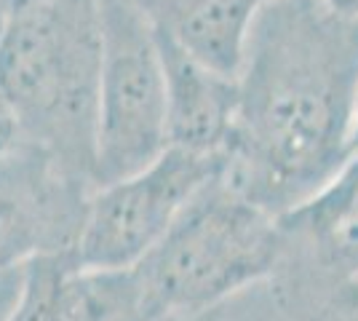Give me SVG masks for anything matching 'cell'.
I'll list each match as a JSON object with an SVG mask.
<instances>
[{"instance_id": "obj_1", "label": "cell", "mask_w": 358, "mask_h": 321, "mask_svg": "<svg viewBox=\"0 0 358 321\" xmlns=\"http://www.w3.org/2000/svg\"><path fill=\"white\" fill-rule=\"evenodd\" d=\"M358 22L324 0H270L238 70L222 180L265 212L310 199L353 155Z\"/></svg>"}, {"instance_id": "obj_2", "label": "cell", "mask_w": 358, "mask_h": 321, "mask_svg": "<svg viewBox=\"0 0 358 321\" xmlns=\"http://www.w3.org/2000/svg\"><path fill=\"white\" fill-rule=\"evenodd\" d=\"M102 27L96 0H38L0 30V99L19 142L94 183ZM96 185V183H94Z\"/></svg>"}, {"instance_id": "obj_3", "label": "cell", "mask_w": 358, "mask_h": 321, "mask_svg": "<svg viewBox=\"0 0 358 321\" xmlns=\"http://www.w3.org/2000/svg\"><path fill=\"white\" fill-rule=\"evenodd\" d=\"M278 262V217L214 177L164 238L134 265L158 316L222 308L254 284H270Z\"/></svg>"}, {"instance_id": "obj_4", "label": "cell", "mask_w": 358, "mask_h": 321, "mask_svg": "<svg viewBox=\"0 0 358 321\" xmlns=\"http://www.w3.org/2000/svg\"><path fill=\"white\" fill-rule=\"evenodd\" d=\"M102 27L96 187L134 174L169 148L158 35L134 0H96Z\"/></svg>"}, {"instance_id": "obj_5", "label": "cell", "mask_w": 358, "mask_h": 321, "mask_svg": "<svg viewBox=\"0 0 358 321\" xmlns=\"http://www.w3.org/2000/svg\"><path fill=\"white\" fill-rule=\"evenodd\" d=\"M358 278V150L321 190L278 217L270 294L292 321L343 313Z\"/></svg>"}, {"instance_id": "obj_6", "label": "cell", "mask_w": 358, "mask_h": 321, "mask_svg": "<svg viewBox=\"0 0 358 321\" xmlns=\"http://www.w3.org/2000/svg\"><path fill=\"white\" fill-rule=\"evenodd\" d=\"M222 166L224 155L166 148L134 174L94 187L73 249L75 265L91 271L139 265Z\"/></svg>"}, {"instance_id": "obj_7", "label": "cell", "mask_w": 358, "mask_h": 321, "mask_svg": "<svg viewBox=\"0 0 358 321\" xmlns=\"http://www.w3.org/2000/svg\"><path fill=\"white\" fill-rule=\"evenodd\" d=\"M94 187L30 142L0 153V271L73 255Z\"/></svg>"}, {"instance_id": "obj_8", "label": "cell", "mask_w": 358, "mask_h": 321, "mask_svg": "<svg viewBox=\"0 0 358 321\" xmlns=\"http://www.w3.org/2000/svg\"><path fill=\"white\" fill-rule=\"evenodd\" d=\"M166 78L169 148L222 155L238 110V76H224L155 30Z\"/></svg>"}, {"instance_id": "obj_9", "label": "cell", "mask_w": 358, "mask_h": 321, "mask_svg": "<svg viewBox=\"0 0 358 321\" xmlns=\"http://www.w3.org/2000/svg\"><path fill=\"white\" fill-rule=\"evenodd\" d=\"M155 30L224 76H238L254 19L270 0H134Z\"/></svg>"}, {"instance_id": "obj_10", "label": "cell", "mask_w": 358, "mask_h": 321, "mask_svg": "<svg viewBox=\"0 0 358 321\" xmlns=\"http://www.w3.org/2000/svg\"><path fill=\"white\" fill-rule=\"evenodd\" d=\"M134 268L91 271L78 268L70 278V321H155Z\"/></svg>"}, {"instance_id": "obj_11", "label": "cell", "mask_w": 358, "mask_h": 321, "mask_svg": "<svg viewBox=\"0 0 358 321\" xmlns=\"http://www.w3.org/2000/svg\"><path fill=\"white\" fill-rule=\"evenodd\" d=\"M73 255H48L27 262L6 321H70Z\"/></svg>"}, {"instance_id": "obj_12", "label": "cell", "mask_w": 358, "mask_h": 321, "mask_svg": "<svg viewBox=\"0 0 358 321\" xmlns=\"http://www.w3.org/2000/svg\"><path fill=\"white\" fill-rule=\"evenodd\" d=\"M19 276H22V268L19 271H0V321H6L8 311H11L14 294L19 290Z\"/></svg>"}, {"instance_id": "obj_13", "label": "cell", "mask_w": 358, "mask_h": 321, "mask_svg": "<svg viewBox=\"0 0 358 321\" xmlns=\"http://www.w3.org/2000/svg\"><path fill=\"white\" fill-rule=\"evenodd\" d=\"M16 142H19V131H16L14 115L8 113L6 102L0 99V153H6Z\"/></svg>"}, {"instance_id": "obj_14", "label": "cell", "mask_w": 358, "mask_h": 321, "mask_svg": "<svg viewBox=\"0 0 358 321\" xmlns=\"http://www.w3.org/2000/svg\"><path fill=\"white\" fill-rule=\"evenodd\" d=\"M155 321H227V313L222 308H209V311H195V313H164Z\"/></svg>"}, {"instance_id": "obj_15", "label": "cell", "mask_w": 358, "mask_h": 321, "mask_svg": "<svg viewBox=\"0 0 358 321\" xmlns=\"http://www.w3.org/2000/svg\"><path fill=\"white\" fill-rule=\"evenodd\" d=\"M334 14L345 16V19H356L358 22V0H324Z\"/></svg>"}, {"instance_id": "obj_16", "label": "cell", "mask_w": 358, "mask_h": 321, "mask_svg": "<svg viewBox=\"0 0 358 321\" xmlns=\"http://www.w3.org/2000/svg\"><path fill=\"white\" fill-rule=\"evenodd\" d=\"M343 313H358V278L353 281V284H350V290L345 292Z\"/></svg>"}, {"instance_id": "obj_17", "label": "cell", "mask_w": 358, "mask_h": 321, "mask_svg": "<svg viewBox=\"0 0 358 321\" xmlns=\"http://www.w3.org/2000/svg\"><path fill=\"white\" fill-rule=\"evenodd\" d=\"M32 3H38V0H0V11H3L6 19H8L11 14L22 11V8H27V6H32Z\"/></svg>"}, {"instance_id": "obj_18", "label": "cell", "mask_w": 358, "mask_h": 321, "mask_svg": "<svg viewBox=\"0 0 358 321\" xmlns=\"http://www.w3.org/2000/svg\"><path fill=\"white\" fill-rule=\"evenodd\" d=\"M358 150V105H356V129H353V153Z\"/></svg>"}, {"instance_id": "obj_19", "label": "cell", "mask_w": 358, "mask_h": 321, "mask_svg": "<svg viewBox=\"0 0 358 321\" xmlns=\"http://www.w3.org/2000/svg\"><path fill=\"white\" fill-rule=\"evenodd\" d=\"M3 24H6V22H3V19H0V30H3Z\"/></svg>"}]
</instances>
